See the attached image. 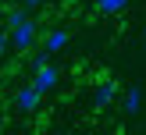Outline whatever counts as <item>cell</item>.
Returning a JSON list of instances; mask_svg holds the SVG:
<instances>
[{
	"instance_id": "cell-1",
	"label": "cell",
	"mask_w": 146,
	"mask_h": 135,
	"mask_svg": "<svg viewBox=\"0 0 146 135\" xmlns=\"http://www.w3.org/2000/svg\"><path fill=\"white\" fill-rule=\"evenodd\" d=\"M11 32V50H18V53H25V50L36 46V39H39V28H36V21H21L18 28H7Z\"/></svg>"
},
{
	"instance_id": "cell-2",
	"label": "cell",
	"mask_w": 146,
	"mask_h": 135,
	"mask_svg": "<svg viewBox=\"0 0 146 135\" xmlns=\"http://www.w3.org/2000/svg\"><path fill=\"white\" fill-rule=\"evenodd\" d=\"M39 103H43V92L36 89L32 82H29V85H21V89L14 92V107H18L21 114H36V110H39Z\"/></svg>"
},
{
	"instance_id": "cell-3",
	"label": "cell",
	"mask_w": 146,
	"mask_h": 135,
	"mask_svg": "<svg viewBox=\"0 0 146 135\" xmlns=\"http://www.w3.org/2000/svg\"><path fill=\"white\" fill-rule=\"evenodd\" d=\"M57 82H61V75H57V68H54L50 61H46V64H39V68L32 71V85L43 92V96H46V92H54V89H57Z\"/></svg>"
},
{
	"instance_id": "cell-4",
	"label": "cell",
	"mask_w": 146,
	"mask_h": 135,
	"mask_svg": "<svg viewBox=\"0 0 146 135\" xmlns=\"http://www.w3.org/2000/svg\"><path fill=\"white\" fill-rule=\"evenodd\" d=\"M68 43H71V32H68V28H50V32L43 36V50H46L50 57H54V53H61Z\"/></svg>"
},
{
	"instance_id": "cell-5",
	"label": "cell",
	"mask_w": 146,
	"mask_h": 135,
	"mask_svg": "<svg viewBox=\"0 0 146 135\" xmlns=\"http://www.w3.org/2000/svg\"><path fill=\"white\" fill-rule=\"evenodd\" d=\"M114 96H118V85H114L111 78H104V82H96V92H93V107H96V110H104V107L111 103Z\"/></svg>"
},
{
	"instance_id": "cell-6",
	"label": "cell",
	"mask_w": 146,
	"mask_h": 135,
	"mask_svg": "<svg viewBox=\"0 0 146 135\" xmlns=\"http://www.w3.org/2000/svg\"><path fill=\"white\" fill-rule=\"evenodd\" d=\"M139 110H143V89L139 85H128V92H125V114L135 117Z\"/></svg>"
},
{
	"instance_id": "cell-7",
	"label": "cell",
	"mask_w": 146,
	"mask_h": 135,
	"mask_svg": "<svg viewBox=\"0 0 146 135\" xmlns=\"http://www.w3.org/2000/svg\"><path fill=\"white\" fill-rule=\"evenodd\" d=\"M128 4H132V0H96V11L100 14H118V11H125Z\"/></svg>"
},
{
	"instance_id": "cell-8",
	"label": "cell",
	"mask_w": 146,
	"mask_h": 135,
	"mask_svg": "<svg viewBox=\"0 0 146 135\" xmlns=\"http://www.w3.org/2000/svg\"><path fill=\"white\" fill-rule=\"evenodd\" d=\"M21 21H29V7H11L7 11V28H18Z\"/></svg>"
},
{
	"instance_id": "cell-9",
	"label": "cell",
	"mask_w": 146,
	"mask_h": 135,
	"mask_svg": "<svg viewBox=\"0 0 146 135\" xmlns=\"http://www.w3.org/2000/svg\"><path fill=\"white\" fill-rule=\"evenodd\" d=\"M11 50V32H0V57Z\"/></svg>"
},
{
	"instance_id": "cell-10",
	"label": "cell",
	"mask_w": 146,
	"mask_h": 135,
	"mask_svg": "<svg viewBox=\"0 0 146 135\" xmlns=\"http://www.w3.org/2000/svg\"><path fill=\"white\" fill-rule=\"evenodd\" d=\"M21 7H29V11H32V7H43V0H21Z\"/></svg>"
},
{
	"instance_id": "cell-11",
	"label": "cell",
	"mask_w": 146,
	"mask_h": 135,
	"mask_svg": "<svg viewBox=\"0 0 146 135\" xmlns=\"http://www.w3.org/2000/svg\"><path fill=\"white\" fill-rule=\"evenodd\" d=\"M4 124H7V121H4V114H0V132H4Z\"/></svg>"
},
{
	"instance_id": "cell-12",
	"label": "cell",
	"mask_w": 146,
	"mask_h": 135,
	"mask_svg": "<svg viewBox=\"0 0 146 135\" xmlns=\"http://www.w3.org/2000/svg\"><path fill=\"white\" fill-rule=\"evenodd\" d=\"M143 32H146V28H143Z\"/></svg>"
}]
</instances>
